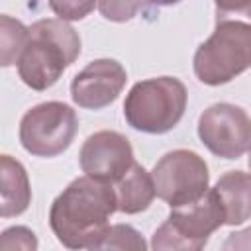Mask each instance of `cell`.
Instances as JSON below:
<instances>
[{"mask_svg": "<svg viewBox=\"0 0 251 251\" xmlns=\"http://www.w3.org/2000/svg\"><path fill=\"white\" fill-rule=\"evenodd\" d=\"M114 192H116V202H118V212L122 214H139L147 210L157 196L155 192V182L151 173L143 169V165L135 163L116 180L112 182Z\"/></svg>", "mask_w": 251, "mask_h": 251, "instance_id": "13", "label": "cell"}, {"mask_svg": "<svg viewBox=\"0 0 251 251\" xmlns=\"http://www.w3.org/2000/svg\"><path fill=\"white\" fill-rule=\"evenodd\" d=\"M198 137L216 157L239 159L251 145V118L235 104H212L198 118Z\"/></svg>", "mask_w": 251, "mask_h": 251, "instance_id": "8", "label": "cell"}, {"mask_svg": "<svg viewBox=\"0 0 251 251\" xmlns=\"http://www.w3.org/2000/svg\"><path fill=\"white\" fill-rule=\"evenodd\" d=\"M147 2L153 6H173V4H178L180 0H147Z\"/></svg>", "mask_w": 251, "mask_h": 251, "instance_id": "21", "label": "cell"}, {"mask_svg": "<svg viewBox=\"0 0 251 251\" xmlns=\"http://www.w3.org/2000/svg\"><path fill=\"white\" fill-rule=\"evenodd\" d=\"M29 39V27H25L20 20L10 16L0 18V65L10 67L18 65L25 45Z\"/></svg>", "mask_w": 251, "mask_h": 251, "instance_id": "14", "label": "cell"}, {"mask_svg": "<svg viewBox=\"0 0 251 251\" xmlns=\"http://www.w3.org/2000/svg\"><path fill=\"white\" fill-rule=\"evenodd\" d=\"M80 55V37L61 18H43L29 25L27 45L18 61V75L31 90L51 88Z\"/></svg>", "mask_w": 251, "mask_h": 251, "instance_id": "3", "label": "cell"}, {"mask_svg": "<svg viewBox=\"0 0 251 251\" xmlns=\"http://www.w3.org/2000/svg\"><path fill=\"white\" fill-rule=\"evenodd\" d=\"M78 165L84 175L112 184L133 165L131 143L120 131L100 129L82 143Z\"/></svg>", "mask_w": 251, "mask_h": 251, "instance_id": "9", "label": "cell"}, {"mask_svg": "<svg viewBox=\"0 0 251 251\" xmlns=\"http://www.w3.org/2000/svg\"><path fill=\"white\" fill-rule=\"evenodd\" d=\"M226 224L224 208L214 188H208L196 202L171 208L169 218L155 229L151 247L153 249H202L210 235Z\"/></svg>", "mask_w": 251, "mask_h": 251, "instance_id": "5", "label": "cell"}, {"mask_svg": "<svg viewBox=\"0 0 251 251\" xmlns=\"http://www.w3.org/2000/svg\"><path fill=\"white\" fill-rule=\"evenodd\" d=\"M188 92L175 76H155L135 82L124 100V118L135 131L161 135L184 116Z\"/></svg>", "mask_w": 251, "mask_h": 251, "instance_id": "4", "label": "cell"}, {"mask_svg": "<svg viewBox=\"0 0 251 251\" xmlns=\"http://www.w3.org/2000/svg\"><path fill=\"white\" fill-rule=\"evenodd\" d=\"M157 196L171 208L184 206L202 198L210 184L206 161L190 149L165 153L151 171Z\"/></svg>", "mask_w": 251, "mask_h": 251, "instance_id": "7", "label": "cell"}, {"mask_svg": "<svg viewBox=\"0 0 251 251\" xmlns=\"http://www.w3.org/2000/svg\"><path fill=\"white\" fill-rule=\"evenodd\" d=\"M0 216L14 218L27 210L31 202V186L27 173L20 161L10 155L0 157Z\"/></svg>", "mask_w": 251, "mask_h": 251, "instance_id": "11", "label": "cell"}, {"mask_svg": "<svg viewBox=\"0 0 251 251\" xmlns=\"http://www.w3.org/2000/svg\"><path fill=\"white\" fill-rule=\"evenodd\" d=\"M147 0H98L100 14L110 22H129L133 20Z\"/></svg>", "mask_w": 251, "mask_h": 251, "instance_id": "16", "label": "cell"}, {"mask_svg": "<svg viewBox=\"0 0 251 251\" xmlns=\"http://www.w3.org/2000/svg\"><path fill=\"white\" fill-rule=\"evenodd\" d=\"M49 6L57 18L65 22H76L84 20L98 6V0H49Z\"/></svg>", "mask_w": 251, "mask_h": 251, "instance_id": "17", "label": "cell"}, {"mask_svg": "<svg viewBox=\"0 0 251 251\" xmlns=\"http://www.w3.org/2000/svg\"><path fill=\"white\" fill-rule=\"evenodd\" d=\"M0 249H25V251H35L37 249V239L35 233L29 227L24 226H14L2 231L0 237Z\"/></svg>", "mask_w": 251, "mask_h": 251, "instance_id": "18", "label": "cell"}, {"mask_svg": "<svg viewBox=\"0 0 251 251\" xmlns=\"http://www.w3.org/2000/svg\"><path fill=\"white\" fill-rule=\"evenodd\" d=\"M127 82V73L116 59H94L71 82V98L78 108L102 110L116 102Z\"/></svg>", "mask_w": 251, "mask_h": 251, "instance_id": "10", "label": "cell"}, {"mask_svg": "<svg viewBox=\"0 0 251 251\" xmlns=\"http://www.w3.org/2000/svg\"><path fill=\"white\" fill-rule=\"evenodd\" d=\"M247 151H249V161H247V163H249V171H251V145H249V149H247Z\"/></svg>", "mask_w": 251, "mask_h": 251, "instance_id": "22", "label": "cell"}, {"mask_svg": "<svg viewBox=\"0 0 251 251\" xmlns=\"http://www.w3.org/2000/svg\"><path fill=\"white\" fill-rule=\"evenodd\" d=\"M147 247L145 239L141 233L127 226V224H114L108 227L104 233L102 241L98 243L96 249H133V251H143Z\"/></svg>", "mask_w": 251, "mask_h": 251, "instance_id": "15", "label": "cell"}, {"mask_svg": "<svg viewBox=\"0 0 251 251\" xmlns=\"http://www.w3.org/2000/svg\"><path fill=\"white\" fill-rule=\"evenodd\" d=\"M214 2L218 10H237V8L251 4V0H214Z\"/></svg>", "mask_w": 251, "mask_h": 251, "instance_id": "20", "label": "cell"}, {"mask_svg": "<svg viewBox=\"0 0 251 251\" xmlns=\"http://www.w3.org/2000/svg\"><path fill=\"white\" fill-rule=\"evenodd\" d=\"M192 67L208 86L226 84L251 67V4L237 10L216 8L214 31L198 45Z\"/></svg>", "mask_w": 251, "mask_h": 251, "instance_id": "2", "label": "cell"}, {"mask_svg": "<svg viewBox=\"0 0 251 251\" xmlns=\"http://www.w3.org/2000/svg\"><path fill=\"white\" fill-rule=\"evenodd\" d=\"M114 212H118L114 186L84 175L75 178L53 200L49 226L61 245L96 249L110 227Z\"/></svg>", "mask_w": 251, "mask_h": 251, "instance_id": "1", "label": "cell"}, {"mask_svg": "<svg viewBox=\"0 0 251 251\" xmlns=\"http://www.w3.org/2000/svg\"><path fill=\"white\" fill-rule=\"evenodd\" d=\"M78 131L76 112L65 102H41L20 120V143L33 157H57L65 153Z\"/></svg>", "mask_w": 251, "mask_h": 251, "instance_id": "6", "label": "cell"}, {"mask_svg": "<svg viewBox=\"0 0 251 251\" xmlns=\"http://www.w3.org/2000/svg\"><path fill=\"white\" fill-rule=\"evenodd\" d=\"M222 247L224 249H251V227L229 233V237L224 241Z\"/></svg>", "mask_w": 251, "mask_h": 251, "instance_id": "19", "label": "cell"}, {"mask_svg": "<svg viewBox=\"0 0 251 251\" xmlns=\"http://www.w3.org/2000/svg\"><path fill=\"white\" fill-rule=\"evenodd\" d=\"M214 192L224 208L226 226H239L251 220V175L229 171L218 178Z\"/></svg>", "mask_w": 251, "mask_h": 251, "instance_id": "12", "label": "cell"}]
</instances>
